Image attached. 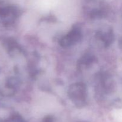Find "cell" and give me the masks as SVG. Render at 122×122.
Returning a JSON list of instances; mask_svg holds the SVG:
<instances>
[{
    "mask_svg": "<svg viewBox=\"0 0 122 122\" xmlns=\"http://www.w3.org/2000/svg\"><path fill=\"white\" fill-rule=\"evenodd\" d=\"M82 34L79 29L74 28L67 34L65 36L63 37L60 41V45L63 47H68L72 46L77 42L81 39Z\"/></svg>",
    "mask_w": 122,
    "mask_h": 122,
    "instance_id": "cell-1",
    "label": "cell"
},
{
    "mask_svg": "<svg viewBox=\"0 0 122 122\" xmlns=\"http://www.w3.org/2000/svg\"><path fill=\"white\" fill-rule=\"evenodd\" d=\"M84 89L85 88H83L82 85H76V86H75L72 89H70L71 94H76V95L75 94V95H71V98L76 104H78L81 106L84 102L85 97L82 95H79L80 94L85 93Z\"/></svg>",
    "mask_w": 122,
    "mask_h": 122,
    "instance_id": "cell-2",
    "label": "cell"
},
{
    "mask_svg": "<svg viewBox=\"0 0 122 122\" xmlns=\"http://www.w3.org/2000/svg\"><path fill=\"white\" fill-rule=\"evenodd\" d=\"M11 120L13 122H25L23 119L19 115L13 116V117L11 118Z\"/></svg>",
    "mask_w": 122,
    "mask_h": 122,
    "instance_id": "cell-3",
    "label": "cell"
},
{
    "mask_svg": "<svg viewBox=\"0 0 122 122\" xmlns=\"http://www.w3.org/2000/svg\"><path fill=\"white\" fill-rule=\"evenodd\" d=\"M42 122H53V118L51 116H47L43 120Z\"/></svg>",
    "mask_w": 122,
    "mask_h": 122,
    "instance_id": "cell-4",
    "label": "cell"
}]
</instances>
